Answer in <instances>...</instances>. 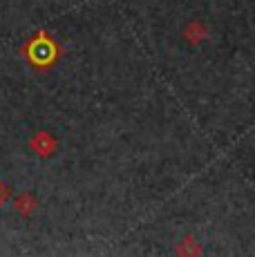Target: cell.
Wrapping results in <instances>:
<instances>
[{
    "instance_id": "obj_1",
    "label": "cell",
    "mask_w": 255,
    "mask_h": 257,
    "mask_svg": "<svg viewBox=\"0 0 255 257\" xmlns=\"http://www.w3.org/2000/svg\"><path fill=\"white\" fill-rule=\"evenodd\" d=\"M32 148H36V150H41L38 155H50V150L54 148V141H50L45 135H41L38 139L32 141Z\"/></svg>"
}]
</instances>
